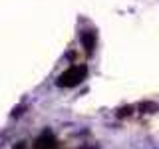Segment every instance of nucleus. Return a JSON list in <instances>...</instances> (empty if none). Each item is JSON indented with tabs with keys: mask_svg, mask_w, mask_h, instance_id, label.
Masks as SVG:
<instances>
[{
	"mask_svg": "<svg viewBox=\"0 0 159 149\" xmlns=\"http://www.w3.org/2000/svg\"><path fill=\"white\" fill-rule=\"evenodd\" d=\"M86 76V66H76V68H70L68 72H64L58 79V86L62 88H70V86H76L80 84Z\"/></svg>",
	"mask_w": 159,
	"mask_h": 149,
	"instance_id": "1",
	"label": "nucleus"
}]
</instances>
